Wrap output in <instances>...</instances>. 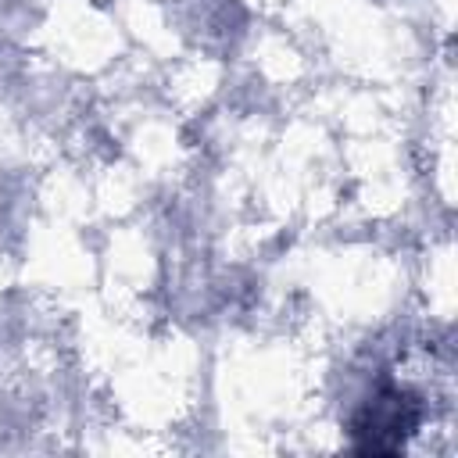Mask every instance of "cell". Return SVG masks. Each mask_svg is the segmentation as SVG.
<instances>
[{"mask_svg": "<svg viewBox=\"0 0 458 458\" xmlns=\"http://www.w3.org/2000/svg\"><path fill=\"white\" fill-rule=\"evenodd\" d=\"M419 397L404 386H379L351 422L354 451L361 454H394L408 444L419 426Z\"/></svg>", "mask_w": 458, "mask_h": 458, "instance_id": "cell-1", "label": "cell"}]
</instances>
